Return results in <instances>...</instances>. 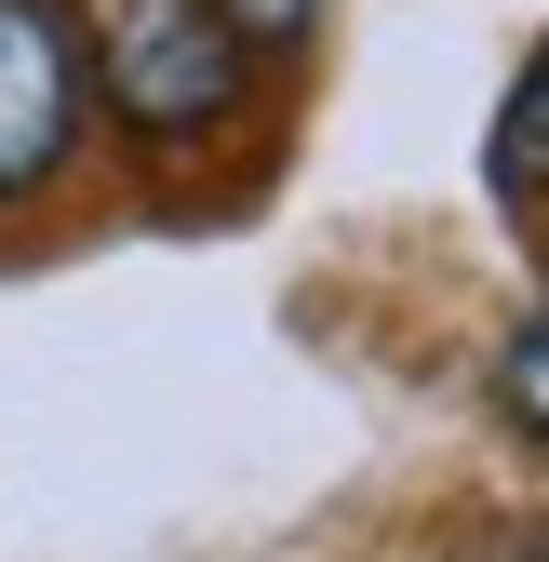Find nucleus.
I'll use <instances>...</instances> for the list:
<instances>
[{
    "label": "nucleus",
    "mask_w": 549,
    "mask_h": 562,
    "mask_svg": "<svg viewBox=\"0 0 549 562\" xmlns=\"http://www.w3.org/2000/svg\"><path fill=\"white\" fill-rule=\"evenodd\" d=\"M94 121V54H81V14L67 0H0V201H27L67 175Z\"/></svg>",
    "instance_id": "f03ea898"
},
{
    "label": "nucleus",
    "mask_w": 549,
    "mask_h": 562,
    "mask_svg": "<svg viewBox=\"0 0 549 562\" xmlns=\"http://www.w3.org/2000/svg\"><path fill=\"white\" fill-rule=\"evenodd\" d=\"M215 14H228L242 41H295V27H309V0H215Z\"/></svg>",
    "instance_id": "39448f33"
},
{
    "label": "nucleus",
    "mask_w": 549,
    "mask_h": 562,
    "mask_svg": "<svg viewBox=\"0 0 549 562\" xmlns=\"http://www.w3.org/2000/svg\"><path fill=\"white\" fill-rule=\"evenodd\" d=\"M496 415H509L523 442H549V308H536V322L496 348Z\"/></svg>",
    "instance_id": "20e7f679"
},
{
    "label": "nucleus",
    "mask_w": 549,
    "mask_h": 562,
    "mask_svg": "<svg viewBox=\"0 0 549 562\" xmlns=\"http://www.w3.org/2000/svg\"><path fill=\"white\" fill-rule=\"evenodd\" d=\"M496 188L509 201H549V41H536V67H523L509 108H496Z\"/></svg>",
    "instance_id": "7ed1b4c3"
},
{
    "label": "nucleus",
    "mask_w": 549,
    "mask_h": 562,
    "mask_svg": "<svg viewBox=\"0 0 549 562\" xmlns=\"http://www.w3.org/2000/svg\"><path fill=\"white\" fill-rule=\"evenodd\" d=\"M536 562H549V522H536Z\"/></svg>",
    "instance_id": "423d86ee"
},
{
    "label": "nucleus",
    "mask_w": 549,
    "mask_h": 562,
    "mask_svg": "<svg viewBox=\"0 0 549 562\" xmlns=\"http://www.w3.org/2000/svg\"><path fill=\"white\" fill-rule=\"evenodd\" d=\"M81 54H94L108 121L148 134V148L228 134L242 121V67H255V41L215 0H81Z\"/></svg>",
    "instance_id": "f257e3e1"
}]
</instances>
